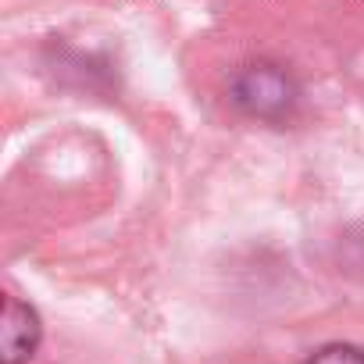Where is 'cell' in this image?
I'll use <instances>...</instances> for the list:
<instances>
[{"instance_id": "3", "label": "cell", "mask_w": 364, "mask_h": 364, "mask_svg": "<svg viewBox=\"0 0 364 364\" xmlns=\"http://www.w3.org/2000/svg\"><path fill=\"white\" fill-rule=\"evenodd\" d=\"M307 364H364V350L350 343H328L307 357Z\"/></svg>"}, {"instance_id": "2", "label": "cell", "mask_w": 364, "mask_h": 364, "mask_svg": "<svg viewBox=\"0 0 364 364\" xmlns=\"http://www.w3.org/2000/svg\"><path fill=\"white\" fill-rule=\"evenodd\" d=\"M43 339L40 314L22 304L18 296H4V314H0V364H26Z\"/></svg>"}, {"instance_id": "1", "label": "cell", "mask_w": 364, "mask_h": 364, "mask_svg": "<svg viewBox=\"0 0 364 364\" xmlns=\"http://www.w3.org/2000/svg\"><path fill=\"white\" fill-rule=\"evenodd\" d=\"M232 100L247 111V114H257L264 122H275L282 114L293 111L296 104V86L293 79L275 68V65H250L236 75L232 82Z\"/></svg>"}]
</instances>
